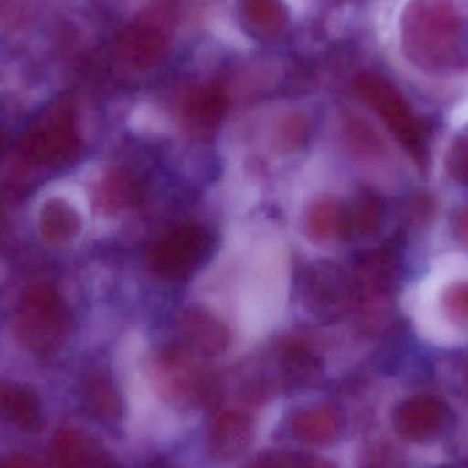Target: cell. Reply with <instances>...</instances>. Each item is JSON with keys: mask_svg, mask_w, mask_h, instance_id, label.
I'll use <instances>...</instances> for the list:
<instances>
[{"mask_svg": "<svg viewBox=\"0 0 468 468\" xmlns=\"http://www.w3.org/2000/svg\"><path fill=\"white\" fill-rule=\"evenodd\" d=\"M400 48L420 73H468V0H409L400 16Z\"/></svg>", "mask_w": 468, "mask_h": 468, "instance_id": "1", "label": "cell"}, {"mask_svg": "<svg viewBox=\"0 0 468 468\" xmlns=\"http://www.w3.org/2000/svg\"><path fill=\"white\" fill-rule=\"evenodd\" d=\"M415 329L439 346L468 341V256H442L409 296Z\"/></svg>", "mask_w": 468, "mask_h": 468, "instance_id": "2", "label": "cell"}, {"mask_svg": "<svg viewBox=\"0 0 468 468\" xmlns=\"http://www.w3.org/2000/svg\"><path fill=\"white\" fill-rule=\"evenodd\" d=\"M150 377L158 395L173 406L208 409L221 399V381L206 368L205 359L181 346L158 355Z\"/></svg>", "mask_w": 468, "mask_h": 468, "instance_id": "3", "label": "cell"}, {"mask_svg": "<svg viewBox=\"0 0 468 468\" xmlns=\"http://www.w3.org/2000/svg\"><path fill=\"white\" fill-rule=\"evenodd\" d=\"M175 25L176 7L170 0L151 3L121 35L118 59L136 70L153 68L166 54Z\"/></svg>", "mask_w": 468, "mask_h": 468, "instance_id": "4", "label": "cell"}, {"mask_svg": "<svg viewBox=\"0 0 468 468\" xmlns=\"http://www.w3.org/2000/svg\"><path fill=\"white\" fill-rule=\"evenodd\" d=\"M208 247V234L195 225H184L156 239L148 250L147 264L156 277L178 280L199 263Z\"/></svg>", "mask_w": 468, "mask_h": 468, "instance_id": "5", "label": "cell"}, {"mask_svg": "<svg viewBox=\"0 0 468 468\" xmlns=\"http://www.w3.org/2000/svg\"><path fill=\"white\" fill-rule=\"evenodd\" d=\"M68 332V316L55 291L47 286L30 289L25 299L21 335L33 351H52Z\"/></svg>", "mask_w": 468, "mask_h": 468, "instance_id": "6", "label": "cell"}, {"mask_svg": "<svg viewBox=\"0 0 468 468\" xmlns=\"http://www.w3.org/2000/svg\"><path fill=\"white\" fill-rule=\"evenodd\" d=\"M355 88L360 98L378 112L401 142L409 143L410 137L414 139L415 134L420 133V125L411 107L387 80L374 74H365L356 80Z\"/></svg>", "mask_w": 468, "mask_h": 468, "instance_id": "7", "label": "cell"}, {"mask_svg": "<svg viewBox=\"0 0 468 468\" xmlns=\"http://www.w3.org/2000/svg\"><path fill=\"white\" fill-rule=\"evenodd\" d=\"M255 431L252 415L242 410H224L214 417L208 429V453L221 463L237 461L250 450Z\"/></svg>", "mask_w": 468, "mask_h": 468, "instance_id": "8", "label": "cell"}, {"mask_svg": "<svg viewBox=\"0 0 468 468\" xmlns=\"http://www.w3.org/2000/svg\"><path fill=\"white\" fill-rule=\"evenodd\" d=\"M292 436L308 447H329L344 431V417L335 404H318L296 410L289 417Z\"/></svg>", "mask_w": 468, "mask_h": 468, "instance_id": "9", "label": "cell"}, {"mask_svg": "<svg viewBox=\"0 0 468 468\" xmlns=\"http://www.w3.org/2000/svg\"><path fill=\"white\" fill-rule=\"evenodd\" d=\"M51 458L55 468H120L92 437L73 429L57 433L52 440Z\"/></svg>", "mask_w": 468, "mask_h": 468, "instance_id": "10", "label": "cell"}, {"mask_svg": "<svg viewBox=\"0 0 468 468\" xmlns=\"http://www.w3.org/2000/svg\"><path fill=\"white\" fill-rule=\"evenodd\" d=\"M27 151L41 162L65 161L77 148L76 134L69 112H55L27 137Z\"/></svg>", "mask_w": 468, "mask_h": 468, "instance_id": "11", "label": "cell"}, {"mask_svg": "<svg viewBox=\"0 0 468 468\" xmlns=\"http://www.w3.org/2000/svg\"><path fill=\"white\" fill-rule=\"evenodd\" d=\"M180 326L181 346L203 359L219 356L229 346L227 330L208 314L191 311Z\"/></svg>", "mask_w": 468, "mask_h": 468, "instance_id": "12", "label": "cell"}, {"mask_svg": "<svg viewBox=\"0 0 468 468\" xmlns=\"http://www.w3.org/2000/svg\"><path fill=\"white\" fill-rule=\"evenodd\" d=\"M444 418V409L433 399H412L396 411V431L406 439L422 441L439 433Z\"/></svg>", "mask_w": 468, "mask_h": 468, "instance_id": "13", "label": "cell"}, {"mask_svg": "<svg viewBox=\"0 0 468 468\" xmlns=\"http://www.w3.org/2000/svg\"><path fill=\"white\" fill-rule=\"evenodd\" d=\"M0 418L27 433L44 428L43 411L35 393L13 382L0 381Z\"/></svg>", "mask_w": 468, "mask_h": 468, "instance_id": "14", "label": "cell"}, {"mask_svg": "<svg viewBox=\"0 0 468 468\" xmlns=\"http://www.w3.org/2000/svg\"><path fill=\"white\" fill-rule=\"evenodd\" d=\"M84 401L88 412L104 425L115 426L122 422L125 404L117 388L106 374H92L87 379Z\"/></svg>", "mask_w": 468, "mask_h": 468, "instance_id": "15", "label": "cell"}, {"mask_svg": "<svg viewBox=\"0 0 468 468\" xmlns=\"http://www.w3.org/2000/svg\"><path fill=\"white\" fill-rule=\"evenodd\" d=\"M227 109V96L216 85L194 90L184 103V115L194 128L208 131L221 121Z\"/></svg>", "mask_w": 468, "mask_h": 468, "instance_id": "16", "label": "cell"}, {"mask_svg": "<svg viewBox=\"0 0 468 468\" xmlns=\"http://www.w3.org/2000/svg\"><path fill=\"white\" fill-rule=\"evenodd\" d=\"M348 227V219L340 203L330 197L314 203L305 218V229L316 242L333 241L344 236Z\"/></svg>", "mask_w": 468, "mask_h": 468, "instance_id": "17", "label": "cell"}, {"mask_svg": "<svg viewBox=\"0 0 468 468\" xmlns=\"http://www.w3.org/2000/svg\"><path fill=\"white\" fill-rule=\"evenodd\" d=\"M242 16L248 27L261 37H275L288 22L285 5L281 0H242Z\"/></svg>", "mask_w": 468, "mask_h": 468, "instance_id": "18", "label": "cell"}, {"mask_svg": "<svg viewBox=\"0 0 468 468\" xmlns=\"http://www.w3.org/2000/svg\"><path fill=\"white\" fill-rule=\"evenodd\" d=\"M80 229L76 210L63 200L48 203L41 214V233L52 244H66Z\"/></svg>", "mask_w": 468, "mask_h": 468, "instance_id": "19", "label": "cell"}, {"mask_svg": "<svg viewBox=\"0 0 468 468\" xmlns=\"http://www.w3.org/2000/svg\"><path fill=\"white\" fill-rule=\"evenodd\" d=\"M241 468H335L332 462L291 450H264L248 459Z\"/></svg>", "mask_w": 468, "mask_h": 468, "instance_id": "20", "label": "cell"}, {"mask_svg": "<svg viewBox=\"0 0 468 468\" xmlns=\"http://www.w3.org/2000/svg\"><path fill=\"white\" fill-rule=\"evenodd\" d=\"M307 137V122L300 115H291L277 129V144L283 150H292Z\"/></svg>", "mask_w": 468, "mask_h": 468, "instance_id": "21", "label": "cell"}, {"mask_svg": "<svg viewBox=\"0 0 468 468\" xmlns=\"http://www.w3.org/2000/svg\"><path fill=\"white\" fill-rule=\"evenodd\" d=\"M0 468H37L24 455L0 456Z\"/></svg>", "mask_w": 468, "mask_h": 468, "instance_id": "22", "label": "cell"}, {"mask_svg": "<svg viewBox=\"0 0 468 468\" xmlns=\"http://www.w3.org/2000/svg\"><path fill=\"white\" fill-rule=\"evenodd\" d=\"M144 468H169V466L164 461L156 459V461L150 462Z\"/></svg>", "mask_w": 468, "mask_h": 468, "instance_id": "23", "label": "cell"}, {"mask_svg": "<svg viewBox=\"0 0 468 468\" xmlns=\"http://www.w3.org/2000/svg\"><path fill=\"white\" fill-rule=\"evenodd\" d=\"M0 142H2V134H0Z\"/></svg>", "mask_w": 468, "mask_h": 468, "instance_id": "24", "label": "cell"}]
</instances>
